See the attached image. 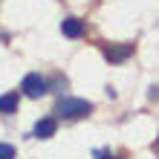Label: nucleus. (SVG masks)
<instances>
[{
	"mask_svg": "<svg viewBox=\"0 0 159 159\" xmlns=\"http://www.w3.org/2000/svg\"><path fill=\"white\" fill-rule=\"evenodd\" d=\"M46 78L41 75V72H29V75H23V81H20V90H23V96L26 98H41L43 93H46Z\"/></svg>",
	"mask_w": 159,
	"mask_h": 159,
	"instance_id": "2",
	"label": "nucleus"
},
{
	"mask_svg": "<svg viewBox=\"0 0 159 159\" xmlns=\"http://www.w3.org/2000/svg\"><path fill=\"white\" fill-rule=\"evenodd\" d=\"M0 159H15V148L6 145V142H0Z\"/></svg>",
	"mask_w": 159,
	"mask_h": 159,
	"instance_id": "7",
	"label": "nucleus"
},
{
	"mask_svg": "<svg viewBox=\"0 0 159 159\" xmlns=\"http://www.w3.org/2000/svg\"><path fill=\"white\" fill-rule=\"evenodd\" d=\"M17 104H20V96H17V93H3V96H0V113L3 116H12L17 110Z\"/></svg>",
	"mask_w": 159,
	"mask_h": 159,
	"instance_id": "5",
	"label": "nucleus"
},
{
	"mask_svg": "<svg viewBox=\"0 0 159 159\" xmlns=\"http://www.w3.org/2000/svg\"><path fill=\"white\" fill-rule=\"evenodd\" d=\"M153 151H156V153H159V139H156V145H153Z\"/></svg>",
	"mask_w": 159,
	"mask_h": 159,
	"instance_id": "8",
	"label": "nucleus"
},
{
	"mask_svg": "<svg viewBox=\"0 0 159 159\" xmlns=\"http://www.w3.org/2000/svg\"><path fill=\"white\" fill-rule=\"evenodd\" d=\"M55 127H58V121H55V119H41L38 125H35V139H49V136H55Z\"/></svg>",
	"mask_w": 159,
	"mask_h": 159,
	"instance_id": "6",
	"label": "nucleus"
},
{
	"mask_svg": "<svg viewBox=\"0 0 159 159\" xmlns=\"http://www.w3.org/2000/svg\"><path fill=\"white\" fill-rule=\"evenodd\" d=\"M61 32L67 35V38H81L84 35V23L78 20V17H64L61 20Z\"/></svg>",
	"mask_w": 159,
	"mask_h": 159,
	"instance_id": "4",
	"label": "nucleus"
},
{
	"mask_svg": "<svg viewBox=\"0 0 159 159\" xmlns=\"http://www.w3.org/2000/svg\"><path fill=\"white\" fill-rule=\"evenodd\" d=\"M55 113L61 119H84L93 113V104L87 98H72V96H61L58 104H55Z\"/></svg>",
	"mask_w": 159,
	"mask_h": 159,
	"instance_id": "1",
	"label": "nucleus"
},
{
	"mask_svg": "<svg viewBox=\"0 0 159 159\" xmlns=\"http://www.w3.org/2000/svg\"><path fill=\"white\" fill-rule=\"evenodd\" d=\"M130 55H133V43H116V46H107L104 49V58L110 64H125Z\"/></svg>",
	"mask_w": 159,
	"mask_h": 159,
	"instance_id": "3",
	"label": "nucleus"
},
{
	"mask_svg": "<svg viewBox=\"0 0 159 159\" xmlns=\"http://www.w3.org/2000/svg\"><path fill=\"white\" fill-rule=\"evenodd\" d=\"M104 159H113V156H104Z\"/></svg>",
	"mask_w": 159,
	"mask_h": 159,
	"instance_id": "9",
	"label": "nucleus"
}]
</instances>
